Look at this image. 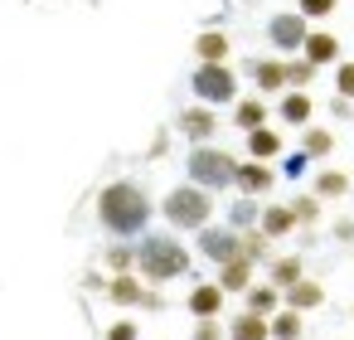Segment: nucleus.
<instances>
[{
  "mask_svg": "<svg viewBox=\"0 0 354 340\" xmlns=\"http://www.w3.org/2000/svg\"><path fill=\"white\" fill-rule=\"evenodd\" d=\"M335 238L339 243H354V219H335Z\"/></svg>",
  "mask_w": 354,
  "mask_h": 340,
  "instance_id": "37",
  "label": "nucleus"
},
{
  "mask_svg": "<svg viewBox=\"0 0 354 340\" xmlns=\"http://www.w3.org/2000/svg\"><path fill=\"white\" fill-rule=\"evenodd\" d=\"M257 93H286V59H248Z\"/></svg>",
  "mask_w": 354,
  "mask_h": 340,
  "instance_id": "13",
  "label": "nucleus"
},
{
  "mask_svg": "<svg viewBox=\"0 0 354 340\" xmlns=\"http://www.w3.org/2000/svg\"><path fill=\"white\" fill-rule=\"evenodd\" d=\"M185 272H189V253H185L180 238H170V233H141V243H136V277L146 287L175 282Z\"/></svg>",
  "mask_w": 354,
  "mask_h": 340,
  "instance_id": "2",
  "label": "nucleus"
},
{
  "mask_svg": "<svg viewBox=\"0 0 354 340\" xmlns=\"http://www.w3.org/2000/svg\"><path fill=\"white\" fill-rule=\"evenodd\" d=\"M223 301H228V296H223V287H218V282H194L185 306H189V316H194V321H218V316H223Z\"/></svg>",
  "mask_w": 354,
  "mask_h": 340,
  "instance_id": "11",
  "label": "nucleus"
},
{
  "mask_svg": "<svg viewBox=\"0 0 354 340\" xmlns=\"http://www.w3.org/2000/svg\"><path fill=\"white\" fill-rule=\"evenodd\" d=\"M194 54H199V64H228V35L223 30H204L194 39Z\"/></svg>",
  "mask_w": 354,
  "mask_h": 340,
  "instance_id": "22",
  "label": "nucleus"
},
{
  "mask_svg": "<svg viewBox=\"0 0 354 340\" xmlns=\"http://www.w3.org/2000/svg\"><path fill=\"white\" fill-rule=\"evenodd\" d=\"M194 340H223L218 321H199V325H194Z\"/></svg>",
  "mask_w": 354,
  "mask_h": 340,
  "instance_id": "35",
  "label": "nucleus"
},
{
  "mask_svg": "<svg viewBox=\"0 0 354 340\" xmlns=\"http://www.w3.org/2000/svg\"><path fill=\"white\" fill-rule=\"evenodd\" d=\"M277 185V170L267 165V161H238V180H233V190L243 195V199H257V195H267Z\"/></svg>",
  "mask_w": 354,
  "mask_h": 340,
  "instance_id": "10",
  "label": "nucleus"
},
{
  "mask_svg": "<svg viewBox=\"0 0 354 340\" xmlns=\"http://www.w3.org/2000/svg\"><path fill=\"white\" fill-rule=\"evenodd\" d=\"M233 127L248 136V132H257V127H267V102L262 98H238L233 102Z\"/></svg>",
  "mask_w": 354,
  "mask_h": 340,
  "instance_id": "20",
  "label": "nucleus"
},
{
  "mask_svg": "<svg viewBox=\"0 0 354 340\" xmlns=\"http://www.w3.org/2000/svg\"><path fill=\"white\" fill-rule=\"evenodd\" d=\"M228 340H272V321L257 311H243L228 321Z\"/></svg>",
  "mask_w": 354,
  "mask_h": 340,
  "instance_id": "19",
  "label": "nucleus"
},
{
  "mask_svg": "<svg viewBox=\"0 0 354 340\" xmlns=\"http://www.w3.org/2000/svg\"><path fill=\"white\" fill-rule=\"evenodd\" d=\"M272 321V340H301V330H306V316L301 311H277V316H267Z\"/></svg>",
  "mask_w": 354,
  "mask_h": 340,
  "instance_id": "26",
  "label": "nucleus"
},
{
  "mask_svg": "<svg viewBox=\"0 0 354 340\" xmlns=\"http://www.w3.org/2000/svg\"><path fill=\"white\" fill-rule=\"evenodd\" d=\"M301 277H306V267H301V258H296V253H286V258H272V262H267V282H272L277 292L296 287Z\"/></svg>",
  "mask_w": 354,
  "mask_h": 340,
  "instance_id": "21",
  "label": "nucleus"
},
{
  "mask_svg": "<svg viewBox=\"0 0 354 340\" xmlns=\"http://www.w3.org/2000/svg\"><path fill=\"white\" fill-rule=\"evenodd\" d=\"M243 296H248V311H257V316H277L281 311V292L272 282H252Z\"/></svg>",
  "mask_w": 354,
  "mask_h": 340,
  "instance_id": "24",
  "label": "nucleus"
},
{
  "mask_svg": "<svg viewBox=\"0 0 354 340\" xmlns=\"http://www.w3.org/2000/svg\"><path fill=\"white\" fill-rule=\"evenodd\" d=\"M330 117H354V107L344 98H330Z\"/></svg>",
  "mask_w": 354,
  "mask_h": 340,
  "instance_id": "38",
  "label": "nucleus"
},
{
  "mask_svg": "<svg viewBox=\"0 0 354 340\" xmlns=\"http://www.w3.org/2000/svg\"><path fill=\"white\" fill-rule=\"evenodd\" d=\"M281 151H286V141H281L277 127H257V132H248V161H277Z\"/></svg>",
  "mask_w": 354,
  "mask_h": 340,
  "instance_id": "17",
  "label": "nucleus"
},
{
  "mask_svg": "<svg viewBox=\"0 0 354 340\" xmlns=\"http://www.w3.org/2000/svg\"><path fill=\"white\" fill-rule=\"evenodd\" d=\"M175 127H180V136H189L194 146H209V141L218 136V112H214V107H204V102H194V107H185V112H180V122H175Z\"/></svg>",
  "mask_w": 354,
  "mask_h": 340,
  "instance_id": "9",
  "label": "nucleus"
},
{
  "mask_svg": "<svg viewBox=\"0 0 354 340\" xmlns=\"http://www.w3.org/2000/svg\"><path fill=\"white\" fill-rule=\"evenodd\" d=\"M189 88H194V98H199L204 107H214V112L238 102V73H233L228 64H199L194 78H189Z\"/></svg>",
  "mask_w": 354,
  "mask_h": 340,
  "instance_id": "5",
  "label": "nucleus"
},
{
  "mask_svg": "<svg viewBox=\"0 0 354 340\" xmlns=\"http://www.w3.org/2000/svg\"><path fill=\"white\" fill-rule=\"evenodd\" d=\"M306 161H310V156H301V151H296V156L281 165V175H291V180H296V175H306Z\"/></svg>",
  "mask_w": 354,
  "mask_h": 340,
  "instance_id": "36",
  "label": "nucleus"
},
{
  "mask_svg": "<svg viewBox=\"0 0 354 340\" xmlns=\"http://www.w3.org/2000/svg\"><path fill=\"white\" fill-rule=\"evenodd\" d=\"M335 6H339V0H296V15L310 25V20H330Z\"/></svg>",
  "mask_w": 354,
  "mask_h": 340,
  "instance_id": "31",
  "label": "nucleus"
},
{
  "mask_svg": "<svg viewBox=\"0 0 354 340\" xmlns=\"http://www.w3.org/2000/svg\"><path fill=\"white\" fill-rule=\"evenodd\" d=\"M185 170H189V185L218 195V190H233V180H238V156H228V151L214 146V141H209V146H189Z\"/></svg>",
  "mask_w": 354,
  "mask_h": 340,
  "instance_id": "3",
  "label": "nucleus"
},
{
  "mask_svg": "<svg viewBox=\"0 0 354 340\" xmlns=\"http://www.w3.org/2000/svg\"><path fill=\"white\" fill-rule=\"evenodd\" d=\"M291 214H296V229H310V224L320 219V199H315V195H306V199H291Z\"/></svg>",
  "mask_w": 354,
  "mask_h": 340,
  "instance_id": "33",
  "label": "nucleus"
},
{
  "mask_svg": "<svg viewBox=\"0 0 354 340\" xmlns=\"http://www.w3.org/2000/svg\"><path fill=\"white\" fill-rule=\"evenodd\" d=\"M315 73H320V69H315V64H306L301 54H296V59H286V88H296V93H306V88L315 83Z\"/></svg>",
  "mask_w": 354,
  "mask_h": 340,
  "instance_id": "28",
  "label": "nucleus"
},
{
  "mask_svg": "<svg viewBox=\"0 0 354 340\" xmlns=\"http://www.w3.org/2000/svg\"><path fill=\"white\" fill-rule=\"evenodd\" d=\"M107 301H117V306H146V311H160V306H165V296H160L156 287H146L136 272L107 277Z\"/></svg>",
  "mask_w": 354,
  "mask_h": 340,
  "instance_id": "7",
  "label": "nucleus"
},
{
  "mask_svg": "<svg viewBox=\"0 0 354 340\" xmlns=\"http://www.w3.org/2000/svg\"><path fill=\"white\" fill-rule=\"evenodd\" d=\"M107 340H141V325L136 321H112L107 325Z\"/></svg>",
  "mask_w": 354,
  "mask_h": 340,
  "instance_id": "34",
  "label": "nucleus"
},
{
  "mask_svg": "<svg viewBox=\"0 0 354 340\" xmlns=\"http://www.w3.org/2000/svg\"><path fill=\"white\" fill-rule=\"evenodd\" d=\"M301 59L315 64V69H335V64H339V39H335V30H310L306 44H301Z\"/></svg>",
  "mask_w": 354,
  "mask_h": 340,
  "instance_id": "12",
  "label": "nucleus"
},
{
  "mask_svg": "<svg viewBox=\"0 0 354 340\" xmlns=\"http://www.w3.org/2000/svg\"><path fill=\"white\" fill-rule=\"evenodd\" d=\"M257 214H262L257 199H238V204L228 209V229H233V233H248V229H257Z\"/></svg>",
  "mask_w": 354,
  "mask_h": 340,
  "instance_id": "29",
  "label": "nucleus"
},
{
  "mask_svg": "<svg viewBox=\"0 0 354 340\" xmlns=\"http://www.w3.org/2000/svg\"><path fill=\"white\" fill-rule=\"evenodd\" d=\"M243 258L257 267V262H272V238L262 233V229H248L243 233Z\"/></svg>",
  "mask_w": 354,
  "mask_h": 340,
  "instance_id": "27",
  "label": "nucleus"
},
{
  "mask_svg": "<svg viewBox=\"0 0 354 340\" xmlns=\"http://www.w3.org/2000/svg\"><path fill=\"white\" fill-rule=\"evenodd\" d=\"M199 253H204L209 262H218V267H223V262L243 258V233H233L228 224H218V229H214V224H204V229H199Z\"/></svg>",
  "mask_w": 354,
  "mask_h": 340,
  "instance_id": "8",
  "label": "nucleus"
},
{
  "mask_svg": "<svg viewBox=\"0 0 354 340\" xmlns=\"http://www.w3.org/2000/svg\"><path fill=\"white\" fill-rule=\"evenodd\" d=\"M310 195H315L320 204H325V199H344V195H349V175L330 165V170H320V175H315V190H310Z\"/></svg>",
  "mask_w": 354,
  "mask_h": 340,
  "instance_id": "25",
  "label": "nucleus"
},
{
  "mask_svg": "<svg viewBox=\"0 0 354 340\" xmlns=\"http://www.w3.org/2000/svg\"><path fill=\"white\" fill-rule=\"evenodd\" d=\"M97 224L117 238H131V233H146L151 224V195L136 185V180H112L102 195H97Z\"/></svg>",
  "mask_w": 354,
  "mask_h": 340,
  "instance_id": "1",
  "label": "nucleus"
},
{
  "mask_svg": "<svg viewBox=\"0 0 354 340\" xmlns=\"http://www.w3.org/2000/svg\"><path fill=\"white\" fill-rule=\"evenodd\" d=\"M281 301H286L291 311H301V316H306V311H315V306L325 301V287H320L315 277H301L296 287H286V292H281Z\"/></svg>",
  "mask_w": 354,
  "mask_h": 340,
  "instance_id": "18",
  "label": "nucleus"
},
{
  "mask_svg": "<svg viewBox=\"0 0 354 340\" xmlns=\"http://www.w3.org/2000/svg\"><path fill=\"white\" fill-rule=\"evenodd\" d=\"M257 229H262L267 238H291V233H296V214H291V204H262Z\"/></svg>",
  "mask_w": 354,
  "mask_h": 340,
  "instance_id": "15",
  "label": "nucleus"
},
{
  "mask_svg": "<svg viewBox=\"0 0 354 340\" xmlns=\"http://www.w3.org/2000/svg\"><path fill=\"white\" fill-rule=\"evenodd\" d=\"M107 267H112V277L136 272V248H131V243H112V248H107Z\"/></svg>",
  "mask_w": 354,
  "mask_h": 340,
  "instance_id": "30",
  "label": "nucleus"
},
{
  "mask_svg": "<svg viewBox=\"0 0 354 340\" xmlns=\"http://www.w3.org/2000/svg\"><path fill=\"white\" fill-rule=\"evenodd\" d=\"M160 214L175 224V229H204L209 219H214V195L209 190H199V185H175L165 199H160Z\"/></svg>",
  "mask_w": 354,
  "mask_h": 340,
  "instance_id": "4",
  "label": "nucleus"
},
{
  "mask_svg": "<svg viewBox=\"0 0 354 340\" xmlns=\"http://www.w3.org/2000/svg\"><path fill=\"white\" fill-rule=\"evenodd\" d=\"M252 272H257V267H252L248 258H233V262H223V267H218V277H214V282L223 287V296H243V292L252 287Z\"/></svg>",
  "mask_w": 354,
  "mask_h": 340,
  "instance_id": "16",
  "label": "nucleus"
},
{
  "mask_svg": "<svg viewBox=\"0 0 354 340\" xmlns=\"http://www.w3.org/2000/svg\"><path fill=\"white\" fill-rule=\"evenodd\" d=\"M277 117H281V122H291L296 132H306V127H310V117H315V102H310V93H296V88H286V93H281V102H277Z\"/></svg>",
  "mask_w": 354,
  "mask_h": 340,
  "instance_id": "14",
  "label": "nucleus"
},
{
  "mask_svg": "<svg viewBox=\"0 0 354 340\" xmlns=\"http://www.w3.org/2000/svg\"><path fill=\"white\" fill-rule=\"evenodd\" d=\"M301 156H310V161L335 156V132H330V127H306V132H301Z\"/></svg>",
  "mask_w": 354,
  "mask_h": 340,
  "instance_id": "23",
  "label": "nucleus"
},
{
  "mask_svg": "<svg viewBox=\"0 0 354 340\" xmlns=\"http://www.w3.org/2000/svg\"><path fill=\"white\" fill-rule=\"evenodd\" d=\"M306 35H310V25H306L296 10H281V15L267 20V44L277 49V59H296L301 44H306Z\"/></svg>",
  "mask_w": 354,
  "mask_h": 340,
  "instance_id": "6",
  "label": "nucleus"
},
{
  "mask_svg": "<svg viewBox=\"0 0 354 340\" xmlns=\"http://www.w3.org/2000/svg\"><path fill=\"white\" fill-rule=\"evenodd\" d=\"M335 98L354 102V59H339L335 64Z\"/></svg>",
  "mask_w": 354,
  "mask_h": 340,
  "instance_id": "32",
  "label": "nucleus"
}]
</instances>
